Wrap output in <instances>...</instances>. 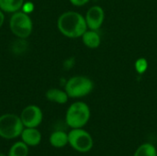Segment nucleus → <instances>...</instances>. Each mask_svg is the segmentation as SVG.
<instances>
[{
	"label": "nucleus",
	"mask_w": 157,
	"mask_h": 156,
	"mask_svg": "<svg viewBox=\"0 0 157 156\" xmlns=\"http://www.w3.org/2000/svg\"><path fill=\"white\" fill-rule=\"evenodd\" d=\"M58 30L66 38L78 39L88 29L85 16L76 11H66L57 19Z\"/></svg>",
	"instance_id": "obj_1"
},
{
	"label": "nucleus",
	"mask_w": 157,
	"mask_h": 156,
	"mask_svg": "<svg viewBox=\"0 0 157 156\" xmlns=\"http://www.w3.org/2000/svg\"><path fill=\"white\" fill-rule=\"evenodd\" d=\"M91 118L89 106L83 101L72 103L65 113V123L71 129L84 128Z\"/></svg>",
	"instance_id": "obj_2"
},
{
	"label": "nucleus",
	"mask_w": 157,
	"mask_h": 156,
	"mask_svg": "<svg viewBox=\"0 0 157 156\" xmlns=\"http://www.w3.org/2000/svg\"><path fill=\"white\" fill-rule=\"evenodd\" d=\"M94 89V82L87 76L75 75L69 78L65 85L64 90L66 91L69 98H82L88 96Z\"/></svg>",
	"instance_id": "obj_3"
},
{
	"label": "nucleus",
	"mask_w": 157,
	"mask_h": 156,
	"mask_svg": "<svg viewBox=\"0 0 157 156\" xmlns=\"http://www.w3.org/2000/svg\"><path fill=\"white\" fill-rule=\"evenodd\" d=\"M9 29L14 36L20 40H26L33 30V22L29 14L19 10L11 15Z\"/></svg>",
	"instance_id": "obj_4"
},
{
	"label": "nucleus",
	"mask_w": 157,
	"mask_h": 156,
	"mask_svg": "<svg viewBox=\"0 0 157 156\" xmlns=\"http://www.w3.org/2000/svg\"><path fill=\"white\" fill-rule=\"evenodd\" d=\"M24 125L18 115L6 113L0 116V138L14 140L20 137Z\"/></svg>",
	"instance_id": "obj_5"
},
{
	"label": "nucleus",
	"mask_w": 157,
	"mask_h": 156,
	"mask_svg": "<svg viewBox=\"0 0 157 156\" xmlns=\"http://www.w3.org/2000/svg\"><path fill=\"white\" fill-rule=\"evenodd\" d=\"M68 145L78 153L86 154L92 150L94 140L92 135L84 128L71 129L68 132Z\"/></svg>",
	"instance_id": "obj_6"
},
{
	"label": "nucleus",
	"mask_w": 157,
	"mask_h": 156,
	"mask_svg": "<svg viewBox=\"0 0 157 156\" xmlns=\"http://www.w3.org/2000/svg\"><path fill=\"white\" fill-rule=\"evenodd\" d=\"M19 117L25 128H38L43 120V112L39 106L29 105L22 109Z\"/></svg>",
	"instance_id": "obj_7"
},
{
	"label": "nucleus",
	"mask_w": 157,
	"mask_h": 156,
	"mask_svg": "<svg viewBox=\"0 0 157 156\" xmlns=\"http://www.w3.org/2000/svg\"><path fill=\"white\" fill-rule=\"evenodd\" d=\"M85 18L88 29L99 30L105 21V11L100 6H93L86 11Z\"/></svg>",
	"instance_id": "obj_8"
},
{
	"label": "nucleus",
	"mask_w": 157,
	"mask_h": 156,
	"mask_svg": "<svg viewBox=\"0 0 157 156\" xmlns=\"http://www.w3.org/2000/svg\"><path fill=\"white\" fill-rule=\"evenodd\" d=\"M20 139L29 147H36L40 143L42 136L38 128H24Z\"/></svg>",
	"instance_id": "obj_9"
},
{
	"label": "nucleus",
	"mask_w": 157,
	"mask_h": 156,
	"mask_svg": "<svg viewBox=\"0 0 157 156\" xmlns=\"http://www.w3.org/2000/svg\"><path fill=\"white\" fill-rule=\"evenodd\" d=\"M45 97L48 101L56 103L59 105H64L69 100V97H68L66 91L64 89L63 90V89L56 88V87L48 89L45 94Z\"/></svg>",
	"instance_id": "obj_10"
},
{
	"label": "nucleus",
	"mask_w": 157,
	"mask_h": 156,
	"mask_svg": "<svg viewBox=\"0 0 157 156\" xmlns=\"http://www.w3.org/2000/svg\"><path fill=\"white\" fill-rule=\"evenodd\" d=\"M84 45L89 49H97L101 44V37L98 30L87 29L81 37Z\"/></svg>",
	"instance_id": "obj_11"
},
{
	"label": "nucleus",
	"mask_w": 157,
	"mask_h": 156,
	"mask_svg": "<svg viewBox=\"0 0 157 156\" xmlns=\"http://www.w3.org/2000/svg\"><path fill=\"white\" fill-rule=\"evenodd\" d=\"M50 144L57 149H61L68 145V132L64 131H54L49 137Z\"/></svg>",
	"instance_id": "obj_12"
},
{
	"label": "nucleus",
	"mask_w": 157,
	"mask_h": 156,
	"mask_svg": "<svg viewBox=\"0 0 157 156\" xmlns=\"http://www.w3.org/2000/svg\"><path fill=\"white\" fill-rule=\"evenodd\" d=\"M25 0H0V9L8 14L21 10Z\"/></svg>",
	"instance_id": "obj_13"
},
{
	"label": "nucleus",
	"mask_w": 157,
	"mask_h": 156,
	"mask_svg": "<svg viewBox=\"0 0 157 156\" xmlns=\"http://www.w3.org/2000/svg\"><path fill=\"white\" fill-rule=\"evenodd\" d=\"M29 147L22 141H18L10 146L6 156H29Z\"/></svg>",
	"instance_id": "obj_14"
},
{
	"label": "nucleus",
	"mask_w": 157,
	"mask_h": 156,
	"mask_svg": "<svg viewBox=\"0 0 157 156\" xmlns=\"http://www.w3.org/2000/svg\"><path fill=\"white\" fill-rule=\"evenodd\" d=\"M133 156H157L156 147L150 143H144L136 149Z\"/></svg>",
	"instance_id": "obj_15"
},
{
	"label": "nucleus",
	"mask_w": 157,
	"mask_h": 156,
	"mask_svg": "<svg viewBox=\"0 0 157 156\" xmlns=\"http://www.w3.org/2000/svg\"><path fill=\"white\" fill-rule=\"evenodd\" d=\"M135 71L139 74H144L148 69V61L145 58H139L134 63Z\"/></svg>",
	"instance_id": "obj_16"
},
{
	"label": "nucleus",
	"mask_w": 157,
	"mask_h": 156,
	"mask_svg": "<svg viewBox=\"0 0 157 156\" xmlns=\"http://www.w3.org/2000/svg\"><path fill=\"white\" fill-rule=\"evenodd\" d=\"M21 10L23 12H25V13H27V14L29 15L34 10V5L31 2H24Z\"/></svg>",
	"instance_id": "obj_17"
},
{
	"label": "nucleus",
	"mask_w": 157,
	"mask_h": 156,
	"mask_svg": "<svg viewBox=\"0 0 157 156\" xmlns=\"http://www.w3.org/2000/svg\"><path fill=\"white\" fill-rule=\"evenodd\" d=\"M90 0H69V2L75 6H83L89 3Z\"/></svg>",
	"instance_id": "obj_18"
},
{
	"label": "nucleus",
	"mask_w": 157,
	"mask_h": 156,
	"mask_svg": "<svg viewBox=\"0 0 157 156\" xmlns=\"http://www.w3.org/2000/svg\"><path fill=\"white\" fill-rule=\"evenodd\" d=\"M63 65H64V68H65L66 70H70V69L73 68V66L75 65V59H74V58H70V59L65 60Z\"/></svg>",
	"instance_id": "obj_19"
},
{
	"label": "nucleus",
	"mask_w": 157,
	"mask_h": 156,
	"mask_svg": "<svg viewBox=\"0 0 157 156\" xmlns=\"http://www.w3.org/2000/svg\"><path fill=\"white\" fill-rule=\"evenodd\" d=\"M5 19H6V16H5V12H3L1 9H0V28L4 25V22H5Z\"/></svg>",
	"instance_id": "obj_20"
},
{
	"label": "nucleus",
	"mask_w": 157,
	"mask_h": 156,
	"mask_svg": "<svg viewBox=\"0 0 157 156\" xmlns=\"http://www.w3.org/2000/svg\"><path fill=\"white\" fill-rule=\"evenodd\" d=\"M0 156H6V154H4L3 153H0Z\"/></svg>",
	"instance_id": "obj_21"
}]
</instances>
